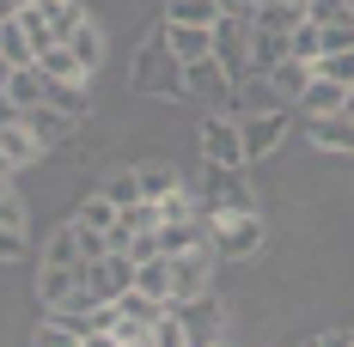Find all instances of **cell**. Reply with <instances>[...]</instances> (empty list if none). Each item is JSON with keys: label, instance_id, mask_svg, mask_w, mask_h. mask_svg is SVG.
Instances as JSON below:
<instances>
[{"label": "cell", "instance_id": "30bf717a", "mask_svg": "<svg viewBox=\"0 0 354 347\" xmlns=\"http://www.w3.org/2000/svg\"><path fill=\"white\" fill-rule=\"evenodd\" d=\"M214 244H196V250H177L171 256V280H177V293L171 299H189V293H208L214 286Z\"/></svg>", "mask_w": 354, "mask_h": 347}, {"label": "cell", "instance_id": "cb8c5ba5", "mask_svg": "<svg viewBox=\"0 0 354 347\" xmlns=\"http://www.w3.org/2000/svg\"><path fill=\"white\" fill-rule=\"evenodd\" d=\"M25 226H31V208H25L19 183L6 177V189H0V238H25Z\"/></svg>", "mask_w": 354, "mask_h": 347}, {"label": "cell", "instance_id": "ac0fdd59", "mask_svg": "<svg viewBox=\"0 0 354 347\" xmlns=\"http://www.w3.org/2000/svg\"><path fill=\"white\" fill-rule=\"evenodd\" d=\"M116 219H122V208L110 201L104 189H86V195H80V208H73V226H80V232H110Z\"/></svg>", "mask_w": 354, "mask_h": 347}, {"label": "cell", "instance_id": "836d02e7", "mask_svg": "<svg viewBox=\"0 0 354 347\" xmlns=\"http://www.w3.org/2000/svg\"><path fill=\"white\" fill-rule=\"evenodd\" d=\"M25 256V238H0V262H19Z\"/></svg>", "mask_w": 354, "mask_h": 347}, {"label": "cell", "instance_id": "d6986e66", "mask_svg": "<svg viewBox=\"0 0 354 347\" xmlns=\"http://www.w3.org/2000/svg\"><path fill=\"white\" fill-rule=\"evenodd\" d=\"M43 262H55V268H73V262H86V238H80V226H55L49 238H43Z\"/></svg>", "mask_w": 354, "mask_h": 347}, {"label": "cell", "instance_id": "1f68e13d", "mask_svg": "<svg viewBox=\"0 0 354 347\" xmlns=\"http://www.w3.org/2000/svg\"><path fill=\"white\" fill-rule=\"evenodd\" d=\"M318 73H324V79H336V86H354V49H330V55H318Z\"/></svg>", "mask_w": 354, "mask_h": 347}, {"label": "cell", "instance_id": "7c38bea8", "mask_svg": "<svg viewBox=\"0 0 354 347\" xmlns=\"http://www.w3.org/2000/svg\"><path fill=\"white\" fill-rule=\"evenodd\" d=\"M43 98H49V79H43L37 61H31V68H6V110H12V116L37 110Z\"/></svg>", "mask_w": 354, "mask_h": 347}, {"label": "cell", "instance_id": "4dcf8cb0", "mask_svg": "<svg viewBox=\"0 0 354 347\" xmlns=\"http://www.w3.org/2000/svg\"><path fill=\"white\" fill-rule=\"evenodd\" d=\"M287 49H293L299 61H318V55H324V25L312 19V12H306V25H299V31L287 37Z\"/></svg>", "mask_w": 354, "mask_h": 347}, {"label": "cell", "instance_id": "7a4b0ae2", "mask_svg": "<svg viewBox=\"0 0 354 347\" xmlns=\"http://www.w3.org/2000/svg\"><path fill=\"white\" fill-rule=\"evenodd\" d=\"M202 213H257V189H250V165H208L202 177Z\"/></svg>", "mask_w": 354, "mask_h": 347}, {"label": "cell", "instance_id": "e0dca14e", "mask_svg": "<svg viewBox=\"0 0 354 347\" xmlns=\"http://www.w3.org/2000/svg\"><path fill=\"white\" fill-rule=\"evenodd\" d=\"M299 116H336V110H348V86H336V79H312V86H306V92H299Z\"/></svg>", "mask_w": 354, "mask_h": 347}, {"label": "cell", "instance_id": "8fae6325", "mask_svg": "<svg viewBox=\"0 0 354 347\" xmlns=\"http://www.w3.org/2000/svg\"><path fill=\"white\" fill-rule=\"evenodd\" d=\"M43 152H49V146L31 135V122H25V116H6V128H0V171L19 177L31 159H43Z\"/></svg>", "mask_w": 354, "mask_h": 347}, {"label": "cell", "instance_id": "277c9868", "mask_svg": "<svg viewBox=\"0 0 354 347\" xmlns=\"http://www.w3.org/2000/svg\"><path fill=\"white\" fill-rule=\"evenodd\" d=\"M171 311L183 317V329H189V341L196 347H214L226 341V305H220V293H189V299H171Z\"/></svg>", "mask_w": 354, "mask_h": 347}, {"label": "cell", "instance_id": "4fadbf2b", "mask_svg": "<svg viewBox=\"0 0 354 347\" xmlns=\"http://www.w3.org/2000/svg\"><path fill=\"white\" fill-rule=\"evenodd\" d=\"M281 104H293V98H287V92L269 79V73H245V79H239V98H232V110H239V116H257V110H281Z\"/></svg>", "mask_w": 354, "mask_h": 347}, {"label": "cell", "instance_id": "d6a6232c", "mask_svg": "<svg viewBox=\"0 0 354 347\" xmlns=\"http://www.w3.org/2000/svg\"><path fill=\"white\" fill-rule=\"evenodd\" d=\"M153 347H189V329H183V317H177V311L159 317V329H153Z\"/></svg>", "mask_w": 354, "mask_h": 347}, {"label": "cell", "instance_id": "f546056e", "mask_svg": "<svg viewBox=\"0 0 354 347\" xmlns=\"http://www.w3.org/2000/svg\"><path fill=\"white\" fill-rule=\"evenodd\" d=\"M98 189H104L116 208H135V201H147V195H141V171H129V165H122V171H110Z\"/></svg>", "mask_w": 354, "mask_h": 347}, {"label": "cell", "instance_id": "9a60e30c", "mask_svg": "<svg viewBox=\"0 0 354 347\" xmlns=\"http://www.w3.org/2000/svg\"><path fill=\"white\" fill-rule=\"evenodd\" d=\"M0 61H6V68H31L37 61V37H31V25L19 19V6H12L6 25H0Z\"/></svg>", "mask_w": 354, "mask_h": 347}, {"label": "cell", "instance_id": "f1b7e54d", "mask_svg": "<svg viewBox=\"0 0 354 347\" xmlns=\"http://www.w3.org/2000/svg\"><path fill=\"white\" fill-rule=\"evenodd\" d=\"M68 43H73V55H80V61H86L92 73L104 68V25H98V19H86V25H80Z\"/></svg>", "mask_w": 354, "mask_h": 347}, {"label": "cell", "instance_id": "603a6c76", "mask_svg": "<svg viewBox=\"0 0 354 347\" xmlns=\"http://www.w3.org/2000/svg\"><path fill=\"white\" fill-rule=\"evenodd\" d=\"M257 25H263V31H299V25H306V0H263V6H257Z\"/></svg>", "mask_w": 354, "mask_h": 347}, {"label": "cell", "instance_id": "3957f363", "mask_svg": "<svg viewBox=\"0 0 354 347\" xmlns=\"http://www.w3.org/2000/svg\"><path fill=\"white\" fill-rule=\"evenodd\" d=\"M208 244L220 262H250L263 250V213H220V219H208Z\"/></svg>", "mask_w": 354, "mask_h": 347}, {"label": "cell", "instance_id": "52a82bcc", "mask_svg": "<svg viewBox=\"0 0 354 347\" xmlns=\"http://www.w3.org/2000/svg\"><path fill=\"white\" fill-rule=\"evenodd\" d=\"M239 122H245V152H250V165H263L275 146H287L293 104H281V110H257V116H239Z\"/></svg>", "mask_w": 354, "mask_h": 347}, {"label": "cell", "instance_id": "ffe728a7", "mask_svg": "<svg viewBox=\"0 0 354 347\" xmlns=\"http://www.w3.org/2000/svg\"><path fill=\"white\" fill-rule=\"evenodd\" d=\"M165 37H171L177 55H183V68L202 61V55H214V25H171V19H165Z\"/></svg>", "mask_w": 354, "mask_h": 347}, {"label": "cell", "instance_id": "484cf974", "mask_svg": "<svg viewBox=\"0 0 354 347\" xmlns=\"http://www.w3.org/2000/svg\"><path fill=\"white\" fill-rule=\"evenodd\" d=\"M165 19L171 25H220V0H165Z\"/></svg>", "mask_w": 354, "mask_h": 347}, {"label": "cell", "instance_id": "d590c367", "mask_svg": "<svg viewBox=\"0 0 354 347\" xmlns=\"http://www.w3.org/2000/svg\"><path fill=\"white\" fill-rule=\"evenodd\" d=\"M348 335H354V329H348Z\"/></svg>", "mask_w": 354, "mask_h": 347}, {"label": "cell", "instance_id": "4316f807", "mask_svg": "<svg viewBox=\"0 0 354 347\" xmlns=\"http://www.w3.org/2000/svg\"><path fill=\"white\" fill-rule=\"evenodd\" d=\"M269 79H275V86H281L287 98L299 104V92H306V86L318 79V61H299V55H287V61H281V68H275V73H269Z\"/></svg>", "mask_w": 354, "mask_h": 347}, {"label": "cell", "instance_id": "9c48e42d", "mask_svg": "<svg viewBox=\"0 0 354 347\" xmlns=\"http://www.w3.org/2000/svg\"><path fill=\"white\" fill-rule=\"evenodd\" d=\"M37 299L49 311H86V286H80V262L73 268H55V262H37Z\"/></svg>", "mask_w": 354, "mask_h": 347}, {"label": "cell", "instance_id": "5b68a950", "mask_svg": "<svg viewBox=\"0 0 354 347\" xmlns=\"http://www.w3.org/2000/svg\"><path fill=\"white\" fill-rule=\"evenodd\" d=\"M202 159H208V165H250L239 110H214L208 122H202Z\"/></svg>", "mask_w": 354, "mask_h": 347}, {"label": "cell", "instance_id": "e575fe53", "mask_svg": "<svg viewBox=\"0 0 354 347\" xmlns=\"http://www.w3.org/2000/svg\"><path fill=\"white\" fill-rule=\"evenodd\" d=\"M348 116H354V86H348Z\"/></svg>", "mask_w": 354, "mask_h": 347}, {"label": "cell", "instance_id": "8992f818", "mask_svg": "<svg viewBox=\"0 0 354 347\" xmlns=\"http://www.w3.org/2000/svg\"><path fill=\"white\" fill-rule=\"evenodd\" d=\"M250 49H257V19H220V25H214V61L232 73V79L257 73Z\"/></svg>", "mask_w": 354, "mask_h": 347}, {"label": "cell", "instance_id": "ba28073f", "mask_svg": "<svg viewBox=\"0 0 354 347\" xmlns=\"http://www.w3.org/2000/svg\"><path fill=\"white\" fill-rule=\"evenodd\" d=\"M189 98L208 110H232V98H239V79L220 68L214 55H202V61H189Z\"/></svg>", "mask_w": 354, "mask_h": 347}, {"label": "cell", "instance_id": "2e32d148", "mask_svg": "<svg viewBox=\"0 0 354 347\" xmlns=\"http://www.w3.org/2000/svg\"><path fill=\"white\" fill-rule=\"evenodd\" d=\"M12 116V110H6ZM25 122H31V135L43 140V146H62V140L80 128V116H68V110H55V104H37V110H25Z\"/></svg>", "mask_w": 354, "mask_h": 347}, {"label": "cell", "instance_id": "d4e9b609", "mask_svg": "<svg viewBox=\"0 0 354 347\" xmlns=\"http://www.w3.org/2000/svg\"><path fill=\"white\" fill-rule=\"evenodd\" d=\"M135 171H141V195H147V201H165L171 189H183L177 165H165V159H153V165H135Z\"/></svg>", "mask_w": 354, "mask_h": 347}, {"label": "cell", "instance_id": "83f0119b", "mask_svg": "<svg viewBox=\"0 0 354 347\" xmlns=\"http://www.w3.org/2000/svg\"><path fill=\"white\" fill-rule=\"evenodd\" d=\"M135 286H141V293H153V299H171V293H177V280H171V256H147L141 275H135Z\"/></svg>", "mask_w": 354, "mask_h": 347}, {"label": "cell", "instance_id": "7402d4cb", "mask_svg": "<svg viewBox=\"0 0 354 347\" xmlns=\"http://www.w3.org/2000/svg\"><path fill=\"white\" fill-rule=\"evenodd\" d=\"M31 6L43 12V25L62 37V43H68V37L80 31V25H86V6H80V0H31Z\"/></svg>", "mask_w": 354, "mask_h": 347}, {"label": "cell", "instance_id": "5bb4252c", "mask_svg": "<svg viewBox=\"0 0 354 347\" xmlns=\"http://www.w3.org/2000/svg\"><path fill=\"white\" fill-rule=\"evenodd\" d=\"M306 140L324 146V152H354V116L336 110V116H306Z\"/></svg>", "mask_w": 354, "mask_h": 347}, {"label": "cell", "instance_id": "44dd1931", "mask_svg": "<svg viewBox=\"0 0 354 347\" xmlns=\"http://www.w3.org/2000/svg\"><path fill=\"white\" fill-rule=\"evenodd\" d=\"M37 68L49 73V79H80V86L92 79V68H86V61L73 55V43H49V49L37 55Z\"/></svg>", "mask_w": 354, "mask_h": 347}, {"label": "cell", "instance_id": "6da1fadb", "mask_svg": "<svg viewBox=\"0 0 354 347\" xmlns=\"http://www.w3.org/2000/svg\"><path fill=\"white\" fill-rule=\"evenodd\" d=\"M129 86H135L141 98H165V104H183V98H189V68H183V55H177L171 37H165V19H159V31H153V37L135 43Z\"/></svg>", "mask_w": 354, "mask_h": 347}]
</instances>
